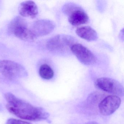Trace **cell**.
Wrapping results in <instances>:
<instances>
[{
	"label": "cell",
	"mask_w": 124,
	"mask_h": 124,
	"mask_svg": "<svg viewBox=\"0 0 124 124\" xmlns=\"http://www.w3.org/2000/svg\"><path fill=\"white\" fill-rule=\"evenodd\" d=\"M95 85L97 88L119 96L124 95V88L117 80L107 77L99 78L96 80Z\"/></svg>",
	"instance_id": "cell-6"
},
{
	"label": "cell",
	"mask_w": 124,
	"mask_h": 124,
	"mask_svg": "<svg viewBox=\"0 0 124 124\" xmlns=\"http://www.w3.org/2000/svg\"><path fill=\"white\" fill-rule=\"evenodd\" d=\"M18 11L22 17L34 19L38 14V8L34 2L31 0H27L22 2L20 4Z\"/></svg>",
	"instance_id": "cell-10"
},
{
	"label": "cell",
	"mask_w": 124,
	"mask_h": 124,
	"mask_svg": "<svg viewBox=\"0 0 124 124\" xmlns=\"http://www.w3.org/2000/svg\"><path fill=\"white\" fill-rule=\"evenodd\" d=\"M55 24L53 21L47 19L38 20L35 22L31 27V31L36 38L49 34L54 30Z\"/></svg>",
	"instance_id": "cell-9"
},
{
	"label": "cell",
	"mask_w": 124,
	"mask_h": 124,
	"mask_svg": "<svg viewBox=\"0 0 124 124\" xmlns=\"http://www.w3.org/2000/svg\"><path fill=\"white\" fill-rule=\"evenodd\" d=\"M70 50L83 64L90 66L96 63L97 58L94 54L82 44L75 43L72 46Z\"/></svg>",
	"instance_id": "cell-7"
},
{
	"label": "cell",
	"mask_w": 124,
	"mask_h": 124,
	"mask_svg": "<svg viewBox=\"0 0 124 124\" xmlns=\"http://www.w3.org/2000/svg\"><path fill=\"white\" fill-rule=\"evenodd\" d=\"M0 73L10 80L27 77L28 73L23 66L10 60L0 61Z\"/></svg>",
	"instance_id": "cell-4"
},
{
	"label": "cell",
	"mask_w": 124,
	"mask_h": 124,
	"mask_svg": "<svg viewBox=\"0 0 124 124\" xmlns=\"http://www.w3.org/2000/svg\"><path fill=\"white\" fill-rule=\"evenodd\" d=\"M6 124H32L31 123L20 120L11 118L8 120Z\"/></svg>",
	"instance_id": "cell-14"
},
{
	"label": "cell",
	"mask_w": 124,
	"mask_h": 124,
	"mask_svg": "<svg viewBox=\"0 0 124 124\" xmlns=\"http://www.w3.org/2000/svg\"><path fill=\"white\" fill-rule=\"evenodd\" d=\"M2 109V107H1V105H0V110H1Z\"/></svg>",
	"instance_id": "cell-16"
},
{
	"label": "cell",
	"mask_w": 124,
	"mask_h": 124,
	"mask_svg": "<svg viewBox=\"0 0 124 124\" xmlns=\"http://www.w3.org/2000/svg\"><path fill=\"white\" fill-rule=\"evenodd\" d=\"M5 97L8 102L6 108L8 111L21 119L38 121L47 119L49 117V114L43 108L35 106L11 93H6Z\"/></svg>",
	"instance_id": "cell-1"
},
{
	"label": "cell",
	"mask_w": 124,
	"mask_h": 124,
	"mask_svg": "<svg viewBox=\"0 0 124 124\" xmlns=\"http://www.w3.org/2000/svg\"><path fill=\"white\" fill-rule=\"evenodd\" d=\"M75 42L74 37L67 35L59 34L49 39L46 43L47 49L51 52L63 53L71 50L72 46Z\"/></svg>",
	"instance_id": "cell-3"
},
{
	"label": "cell",
	"mask_w": 124,
	"mask_h": 124,
	"mask_svg": "<svg viewBox=\"0 0 124 124\" xmlns=\"http://www.w3.org/2000/svg\"><path fill=\"white\" fill-rule=\"evenodd\" d=\"M120 104L121 99L117 96H108L99 103V111L104 116L111 115L119 108Z\"/></svg>",
	"instance_id": "cell-8"
},
{
	"label": "cell",
	"mask_w": 124,
	"mask_h": 124,
	"mask_svg": "<svg viewBox=\"0 0 124 124\" xmlns=\"http://www.w3.org/2000/svg\"><path fill=\"white\" fill-rule=\"evenodd\" d=\"M76 33L79 37L87 41H95L98 39L96 31L89 26L78 27L76 30Z\"/></svg>",
	"instance_id": "cell-11"
},
{
	"label": "cell",
	"mask_w": 124,
	"mask_h": 124,
	"mask_svg": "<svg viewBox=\"0 0 124 124\" xmlns=\"http://www.w3.org/2000/svg\"><path fill=\"white\" fill-rule=\"evenodd\" d=\"M63 11L68 16V21L71 25L79 26L86 23L89 17L84 10L74 3L66 4L63 7Z\"/></svg>",
	"instance_id": "cell-5"
},
{
	"label": "cell",
	"mask_w": 124,
	"mask_h": 124,
	"mask_svg": "<svg viewBox=\"0 0 124 124\" xmlns=\"http://www.w3.org/2000/svg\"><path fill=\"white\" fill-rule=\"evenodd\" d=\"M85 124H99L98 123L96 122H94V121H93V122H88L87 123Z\"/></svg>",
	"instance_id": "cell-15"
},
{
	"label": "cell",
	"mask_w": 124,
	"mask_h": 124,
	"mask_svg": "<svg viewBox=\"0 0 124 124\" xmlns=\"http://www.w3.org/2000/svg\"><path fill=\"white\" fill-rule=\"evenodd\" d=\"M8 33L22 40L32 42L36 39L31 29L28 28L26 19L22 17L17 16L10 22L8 27Z\"/></svg>",
	"instance_id": "cell-2"
},
{
	"label": "cell",
	"mask_w": 124,
	"mask_h": 124,
	"mask_svg": "<svg viewBox=\"0 0 124 124\" xmlns=\"http://www.w3.org/2000/svg\"><path fill=\"white\" fill-rule=\"evenodd\" d=\"M39 74L43 79L50 80L53 78L54 72L53 70L50 66L45 64L40 66L39 69Z\"/></svg>",
	"instance_id": "cell-12"
},
{
	"label": "cell",
	"mask_w": 124,
	"mask_h": 124,
	"mask_svg": "<svg viewBox=\"0 0 124 124\" xmlns=\"http://www.w3.org/2000/svg\"><path fill=\"white\" fill-rule=\"evenodd\" d=\"M102 95V94L99 93H93L91 94L88 98V101L93 104H95L98 102Z\"/></svg>",
	"instance_id": "cell-13"
}]
</instances>
